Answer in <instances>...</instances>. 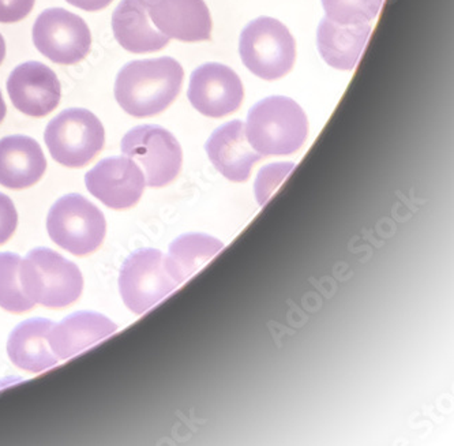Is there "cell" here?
I'll return each mask as SVG.
<instances>
[{"label":"cell","mask_w":454,"mask_h":446,"mask_svg":"<svg viewBox=\"0 0 454 446\" xmlns=\"http://www.w3.org/2000/svg\"><path fill=\"white\" fill-rule=\"evenodd\" d=\"M187 96L198 113L223 118L239 110L245 92L239 75L232 68L207 63L192 73Z\"/></svg>","instance_id":"30bf717a"},{"label":"cell","mask_w":454,"mask_h":446,"mask_svg":"<svg viewBox=\"0 0 454 446\" xmlns=\"http://www.w3.org/2000/svg\"><path fill=\"white\" fill-rule=\"evenodd\" d=\"M20 263L21 257L12 253H0V308L10 313H25L35 308L20 283Z\"/></svg>","instance_id":"44dd1931"},{"label":"cell","mask_w":454,"mask_h":446,"mask_svg":"<svg viewBox=\"0 0 454 446\" xmlns=\"http://www.w3.org/2000/svg\"><path fill=\"white\" fill-rule=\"evenodd\" d=\"M113 30L116 42L133 53L156 52L171 40L152 24L145 0H121L113 14Z\"/></svg>","instance_id":"e0dca14e"},{"label":"cell","mask_w":454,"mask_h":446,"mask_svg":"<svg viewBox=\"0 0 454 446\" xmlns=\"http://www.w3.org/2000/svg\"><path fill=\"white\" fill-rule=\"evenodd\" d=\"M179 287L167 266L166 255L154 248H141L124 261L119 290L124 305L133 313L151 310Z\"/></svg>","instance_id":"52a82bcc"},{"label":"cell","mask_w":454,"mask_h":446,"mask_svg":"<svg viewBox=\"0 0 454 446\" xmlns=\"http://www.w3.org/2000/svg\"><path fill=\"white\" fill-rule=\"evenodd\" d=\"M326 17L340 24H370L384 0H322Z\"/></svg>","instance_id":"7402d4cb"},{"label":"cell","mask_w":454,"mask_h":446,"mask_svg":"<svg viewBox=\"0 0 454 446\" xmlns=\"http://www.w3.org/2000/svg\"><path fill=\"white\" fill-rule=\"evenodd\" d=\"M47 230L59 247L83 257L100 247L106 238V222L103 212L85 197L68 194L51 207Z\"/></svg>","instance_id":"5b68a950"},{"label":"cell","mask_w":454,"mask_h":446,"mask_svg":"<svg viewBox=\"0 0 454 446\" xmlns=\"http://www.w3.org/2000/svg\"><path fill=\"white\" fill-rule=\"evenodd\" d=\"M116 331L118 325L103 314L80 311L71 314L58 325L53 324L48 334V343L55 356L60 361H66L90 348Z\"/></svg>","instance_id":"9a60e30c"},{"label":"cell","mask_w":454,"mask_h":446,"mask_svg":"<svg viewBox=\"0 0 454 446\" xmlns=\"http://www.w3.org/2000/svg\"><path fill=\"white\" fill-rule=\"evenodd\" d=\"M44 139L58 163L68 168H82L100 153L106 131L95 113L83 108H70L48 123Z\"/></svg>","instance_id":"8992f818"},{"label":"cell","mask_w":454,"mask_h":446,"mask_svg":"<svg viewBox=\"0 0 454 446\" xmlns=\"http://www.w3.org/2000/svg\"><path fill=\"white\" fill-rule=\"evenodd\" d=\"M47 160L39 142L27 136H9L0 139V184L22 190L42 179Z\"/></svg>","instance_id":"2e32d148"},{"label":"cell","mask_w":454,"mask_h":446,"mask_svg":"<svg viewBox=\"0 0 454 446\" xmlns=\"http://www.w3.org/2000/svg\"><path fill=\"white\" fill-rule=\"evenodd\" d=\"M17 224L18 215L14 204L7 195L0 192V245L12 237Z\"/></svg>","instance_id":"d4e9b609"},{"label":"cell","mask_w":454,"mask_h":446,"mask_svg":"<svg viewBox=\"0 0 454 446\" xmlns=\"http://www.w3.org/2000/svg\"><path fill=\"white\" fill-rule=\"evenodd\" d=\"M33 43L53 63L71 66L85 59L92 45V35L77 14L65 9H48L35 20Z\"/></svg>","instance_id":"9c48e42d"},{"label":"cell","mask_w":454,"mask_h":446,"mask_svg":"<svg viewBox=\"0 0 454 446\" xmlns=\"http://www.w3.org/2000/svg\"><path fill=\"white\" fill-rule=\"evenodd\" d=\"M6 57V43H4V35H0V65Z\"/></svg>","instance_id":"83f0119b"},{"label":"cell","mask_w":454,"mask_h":446,"mask_svg":"<svg viewBox=\"0 0 454 446\" xmlns=\"http://www.w3.org/2000/svg\"><path fill=\"white\" fill-rule=\"evenodd\" d=\"M251 148L261 156H288L303 146L309 121L301 106L284 96H271L251 108L246 124Z\"/></svg>","instance_id":"7a4b0ae2"},{"label":"cell","mask_w":454,"mask_h":446,"mask_svg":"<svg viewBox=\"0 0 454 446\" xmlns=\"http://www.w3.org/2000/svg\"><path fill=\"white\" fill-rule=\"evenodd\" d=\"M52 326V321L45 318L27 319L20 324L7 341L10 361L30 372H45L58 364L59 359L48 343V334Z\"/></svg>","instance_id":"d6986e66"},{"label":"cell","mask_w":454,"mask_h":446,"mask_svg":"<svg viewBox=\"0 0 454 446\" xmlns=\"http://www.w3.org/2000/svg\"><path fill=\"white\" fill-rule=\"evenodd\" d=\"M149 18L168 39L184 43L207 42L212 18L204 0H145Z\"/></svg>","instance_id":"4fadbf2b"},{"label":"cell","mask_w":454,"mask_h":446,"mask_svg":"<svg viewBox=\"0 0 454 446\" xmlns=\"http://www.w3.org/2000/svg\"><path fill=\"white\" fill-rule=\"evenodd\" d=\"M370 33L372 24H340L325 17L317 32L319 53L332 67L352 70L366 47Z\"/></svg>","instance_id":"ac0fdd59"},{"label":"cell","mask_w":454,"mask_h":446,"mask_svg":"<svg viewBox=\"0 0 454 446\" xmlns=\"http://www.w3.org/2000/svg\"><path fill=\"white\" fill-rule=\"evenodd\" d=\"M121 152L144 168L149 187H164L176 179L184 163L177 139L166 129L137 126L121 139Z\"/></svg>","instance_id":"ba28073f"},{"label":"cell","mask_w":454,"mask_h":446,"mask_svg":"<svg viewBox=\"0 0 454 446\" xmlns=\"http://www.w3.org/2000/svg\"><path fill=\"white\" fill-rule=\"evenodd\" d=\"M66 2L71 6L90 12H100L113 4V0H66Z\"/></svg>","instance_id":"484cf974"},{"label":"cell","mask_w":454,"mask_h":446,"mask_svg":"<svg viewBox=\"0 0 454 446\" xmlns=\"http://www.w3.org/2000/svg\"><path fill=\"white\" fill-rule=\"evenodd\" d=\"M7 106L4 103V96H2V90H0V123L4 121V116H6Z\"/></svg>","instance_id":"4316f807"},{"label":"cell","mask_w":454,"mask_h":446,"mask_svg":"<svg viewBox=\"0 0 454 446\" xmlns=\"http://www.w3.org/2000/svg\"><path fill=\"white\" fill-rule=\"evenodd\" d=\"M223 247L224 245L210 235H182L169 246L168 254L166 255L167 266L180 286L222 252Z\"/></svg>","instance_id":"ffe728a7"},{"label":"cell","mask_w":454,"mask_h":446,"mask_svg":"<svg viewBox=\"0 0 454 446\" xmlns=\"http://www.w3.org/2000/svg\"><path fill=\"white\" fill-rule=\"evenodd\" d=\"M205 149L215 169L232 182L247 181L254 164L262 159L251 148L246 124L240 121L223 124L207 139Z\"/></svg>","instance_id":"5bb4252c"},{"label":"cell","mask_w":454,"mask_h":446,"mask_svg":"<svg viewBox=\"0 0 454 446\" xmlns=\"http://www.w3.org/2000/svg\"><path fill=\"white\" fill-rule=\"evenodd\" d=\"M184 77V67L172 58L134 60L118 73L115 98L129 115L149 118L176 100Z\"/></svg>","instance_id":"6da1fadb"},{"label":"cell","mask_w":454,"mask_h":446,"mask_svg":"<svg viewBox=\"0 0 454 446\" xmlns=\"http://www.w3.org/2000/svg\"><path fill=\"white\" fill-rule=\"evenodd\" d=\"M294 167H295L294 163H278L261 169L255 182V195L261 207H263L270 200L271 195L275 194L278 187L291 174Z\"/></svg>","instance_id":"603a6c76"},{"label":"cell","mask_w":454,"mask_h":446,"mask_svg":"<svg viewBox=\"0 0 454 446\" xmlns=\"http://www.w3.org/2000/svg\"><path fill=\"white\" fill-rule=\"evenodd\" d=\"M86 189L113 209L134 207L144 194V172L127 156L108 157L85 175Z\"/></svg>","instance_id":"8fae6325"},{"label":"cell","mask_w":454,"mask_h":446,"mask_svg":"<svg viewBox=\"0 0 454 446\" xmlns=\"http://www.w3.org/2000/svg\"><path fill=\"white\" fill-rule=\"evenodd\" d=\"M240 58L254 75L266 81L283 78L293 70L296 45L286 25L270 17L254 20L243 29Z\"/></svg>","instance_id":"277c9868"},{"label":"cell","mask_w":454,"mask_h":446,"mask_svg":"<svg viewBox=\"0 0 454 446\" xmlns=\"http://www.w3.org/2000/svg\"><path fill=\"white\" fill-rule=\"evenodd\" d=\"M35 0H0V24H15L29 15Z\"/></svg>","instance_id":"cb8c5ba5"},{"label":"cell","mask_w":454,"mask_h":446,"mask_svg":"<svg viewBox=\"0 0 454 446\" xmlns=\"http://www.w3.org/2000/svg\"><path fill=\"white\" fill-rule=\"evenodd\" d=\"M12 106L25 115L43 118L57 110L62 86L57 74L44 63L27 62L12 70L7 80Z\"/></svg>","instance_id":"7c38bea8"},{"label":"cell","mask_w":454,"mask_h":446,"mask_svg":"<svg viewBox=\"0 0 454 446\" xmlns=\"http://www.w3.org/2000/svg\"><path fill=\"white\" fill-rule=\"evenodd\" d=\"M18 276L25 295L45 308H66L82 293L83 278L78 266L51 248L27 253L20 263Z\"/></svg>","instance_id":"3957f363"}]
</instances>
